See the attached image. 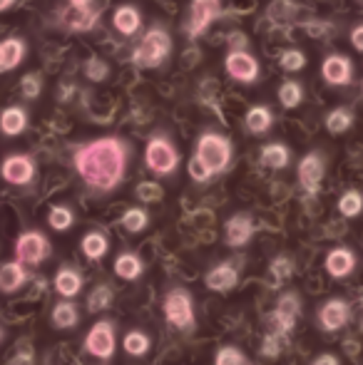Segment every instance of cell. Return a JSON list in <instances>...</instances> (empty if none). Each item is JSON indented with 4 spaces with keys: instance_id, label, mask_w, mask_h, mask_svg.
<instances>
[{
    "instance_id": "obj_38",
    "label": "cell",
    "mask_w": 363,
    "mask_h": 365,
    "mask_svg": "<svg viewBox=\"0 0 363 365\" xmlns=\"http://www.w3.org/2000/svg\"><path fill=\"white\" fill-rule=\"evenodd\" d=\"M284 338L286 336H281V333H267L264 336V341H262V358H267V361H276V358L281 356V348H284Z\"/></svg>"
},
{
    "instance_id": "obj_45",
    "label": "cell",
    "mask_w": 363,
    "mask_h": 365,
    "mask_svg": "<svg viewBox=\"0 0 363 365\" xmlns=\"http://www.w3.org/2000/svg\"><path fill=\"white\" fill-rule=\"evenodd\" d=\"M311 365H341L339 358L334 356V353H321V356H316Z\"/></svg>"
},
{
    "instance_id": "obj_33",
    "label": "cell",
    "mask_w": 363,
    "mask_h": 365,
    "mask_svg": "<svg viewBox=\"0 0 363 365\" xmlns=\"http://www.w3.org/2000/svg\"><path fill=\"white\" fill-rule=\"evenodd\" d=\"M147 226H150V214H147L145 209L132 207L122 214V229L130 231V234H140V231H145Z\"/></svg>"
},
{
    "instance_id": "obj_28",
    "label": "cell",
    "mask_w": 363,
    "mask_h": 365,
    "mask_svg": "<svg viewBox=\"0 0 363 365\" xmlns=\"http://www.w3.org/2000/svg\"><path fill=\"white\" fill-rule=\"evenodd\" d=\"M247 130L252 132V135H264V132H269V127H272L274 117H272V110L269 107H252V110L247 112Z\"/></svg>"
},
{
    "instance_id": "obj_27",
    "label": "cell",
    "mask_w": 363,
    "mask_h": 365,
    "mask_svg": "<svg viewBox=\"0 0 363 365\" xmlns=\"http://www.w3.org/2000/svg\"><path fill=\"white\" fill-rule=\"evenodd\" d=\"M115 303V289L110 284H97L88 296V311L90 313H102Z\"/></svg>"
},
{
    "instance_id": "obj_46",
    "label": "cell",
    "mask_w": 363,
    "mask_h": 365,
    "mask_svg": "<svg viewBox=\"0 0 363 365\" xmlns=\"http://www.w3.org/2000/svg\"><path fill=\"white\" fill-rule=\"evenodd\" d=\"M10 365H35V356H33V351H23V353H18V356L13 358V363Z\"/></svg>"
},
{
    "instance_id": "obj_2",
    "label": "cell",
    "mask_w": 363,
    "mask_h": 365,
    "mask_svg": "<svg viewBox=\"0 0 363 365\" xmlns=\"http://www.w3.org/2000/svg\"><path fill=\"white\" fill-rule=\"evenodd\" d=\"M162 313H165V321L182 333H192L194 326H197L194 298H192V293L187 289H182V286L167 291L165 301H162Z\"/></svg>"
},
{
    "instance_id": "obj_19",
    "label": "cell",
    "mask_w": 363,
    "mask_h": 365,
    "mask_svg": "<svg viewBox=\"0 0 363 365\" xmlns=\"http://www.w3.org/2000/svg\"><path fill=\"white\" fill-rule=\"evenodd\" d=\"M53 286H55V291H58V296L73 301V298H78L80 293H83L85 279H83V274H80V269H75V266H60V271L55 274Z\"/></svg>"
},
{
    "instance_id": "obj_5",
    "label": "cell",
    "mask_w": 363,
    "mask_h": 365,
    "mask_svg": "<svg viewBox=\"0 0 363 365\" xmlns=\"http://www.w3.org/2000/svg\"><path fill=\"white\" fill-rule=\"evenodd\" d=\"M117 348V333H115V323L110 318H102L88 331L85 336V351L90 353L97 361H110L115 356Z\"/></svg>"
},
{
    "instance_id": "obj_4",
    "label": "cell",
    "mask_w": 363,
    "mask_h": 365,
    "mask_svg": "<svg viewBox=\"0 0 363 365\" xmlns=\"http://www.w3.org/2000/svg\"><path fill=\"white\" fill-rule=\"evenodd\" d=\"M53 256L48 236L38 229H28L15 239V259L23 261L25 266H40Z\"/></svg>"
},
{
    "instance_id": "obj_50",
    "label": "cell",
    "mask_w": 363,
    "mask_h": 365,
    "mask_svg": "<svg viewBox=\"0 0 363 365\" xmlns=\"http://www.w3.org/2000/svg\"><path fill=\"white\" fill-rule=\"evenodd\" d=\"M361 308H363V298H361Z\"/></svg>"
},
{
    "instance_id": "obj_11",
    "label": "cell",
    "mask_w": 363,
    "mask_h": 365,
    "mask_svg": "<svg viewBox=\"0 0 363 365\" xmlns=\"http://www.w3.org/2000/svg\"><path fill=\"white\" fill-rule=\"evenodd\" d=\"M239 284V264L237 261H222L212 266L204 276V286L214 293H229Z\"/></svg>"
},
{
    "instance_id": "obj_22",
    "label": "cell",
    "mask_w": 363,
    "mask_h": 365,
    "mask_svg": "<svg viewBox=\"0 0 363 365\" xmlns=\"http://www.w3.org/2000/svg\"><path fill=\"white\" fill-rule=\"evenodd\" d=\"M80 249H83V254L88 256L90 261H102L107 256V251H110V239H107V234H102V231L92 229L83 236Z\"/></svg>"
},
{
    "instance_id": "obj_32",
    "label": "cell",
    "mask_w": 363,
    "mask_h": 365,
    "mask_svg": "<svg viewBox=\"0 0 363 365\" xmlns=\"http://www.w3.org/2000/svg\"><path fill=\"white\" fill-rule=\"evenodd\" d=\"M65 20L75 30H90L92 23L97 20V13L95 10H88V5H73V10L65 13Z\"/></svg>"
},
{
    "instance_id": "obj_7",
    "label": "cell",
    "mask_w": 363,
    "mask_h": 365,
    "mask_svg": "<svg viewBox=\"0 0 363 365\" xmlns=\"http://www.w3.org/2000/svg\"><path fill=\"white\" fill-rule=\"evenodd\" d=\"M299 316H301V298H299V293H294V291L281 293L279 301H276L274 313L269 316L272 331H276V333H281V336L289 338V333L296 328V321H299Z\"/></svg>"
},
{
    "instance_id": "obj_26",
    "label": "cell",
    "mask_w": 363,
    "mask_h": 365,
    "mask_svg": "<svg viewBox=\"0 0 363 365\" xmlns=\"http://www.w3.org/2000/svg\"><path fill=\"white\" fill-rule=\"evenodd\" d=\"M291 162V152L286 145H279V142H274V145H267L262 149V164L269 169H286Z\"/></svg>"
},
{
    "instance_id": "obj_44",
    "label": "cell",
    "mask_w": 363,
    "mask_h": 365,
    "mask_svg": "<svg viewBox=\"0 0 363 365\" xmlns=\"http://www.w3.org/2000/svg\"><path fill=\"white\" fill-rule=\"evenodd\" d=\"M351 45H354L359 53H363V23L351 30Z\"/></svg>"
},
{
    "instance_id": "obj_17",
    "label": "cell",
    "mask_w": 363,
    "mask_h": 365,
    "mask_svg": "<svg viewBox=\"0 0 363 365\" xmlns=\"http://www.w3.org/2000/svg\"><path fill=\"white\" fill-rule=\"evenodd\" d=\"M227 73L239 82H254L259 77V63L244 50H232L227 55Z\"/></svg>"
},
{
    "instance_id": "obj_8",
    "label": "cell",
    "mask_w": 363,
    "mask_h": 365,
    "mask_svg": "<svg viewBox=\"0 0 363 365\" xmlns=\"http://www.w3.org/2000/svg\"><path fill=\"white\" fill-rule=\"evenodd\" d=\"M145 162L155 174L167 177V174L175 172L177 164H180V152H177V149L172 147V142H167L165 137H155V140H150V145L145 149Z\"/></svg>"
},
{
    "instance_id": "obj_29",
    "label": "cell",
    "mask_w": 363,
    "mask_h": 365,
    "mask_svg": "<svg viewBox=\"0 0 363 365\" xmlns=\"http://www.w3.org/2000/svg\"><path fill=\"white\" fill-rule=\"evenodd\" d=\"M354 127V112L346 110V107H336L326 115V130L331 135H344Z\"/></svg>"
},
{
    "instance_id": "obj_6",
    "label": "cell",
    "mask_w": 363,
    "mask_h": 365,
    "mask_svg": "<svg viewBox=\"0 0 363 365\" xmlns=\"http://www.w3.org/2000/svg\"><path fill=\"white\" fill-rule=\"evenodd\" d=\"M170 50H172L170 35H167L165 30L155 28L142 38V45L135 50L132 60H135L137 65H142V68H155V65H160L162 60L170 55Z\"/></svg>"
},
{
    "instance_id": "obj_39",
    "label": "cell",
    "mask_w": 363,
    "mask_h": 365,
    "mask_svg": "<svg viewBox=\"0 0 363 365\" xmlns=\"http://www.w3.org/2000/svg\"><path fill=\"white\" fill-rule=\"evenodd\" d=\"M135 194H137V199H140V202H145V204H155V202H160V199L165 197V192H162V187L157 182L137 184Z\"/></svg>"
},
{
    "instance_id": "obj_49",
    "label": "cell",
    "mask_w": 363,
    "mask_h": 365,
    "mask_svg": "<svg viewBox=\"0 0 363 365\" xmlns=\"http://www.w3.org/2000/svg\"><path fill=\"white\" fill-rule=\"evenodd\" d=\"M3 336H5V333H3V328H0V341H3Z\"/></svg>"
},
{
    "instance_id": "obj_41",
    "label": "cell",
    "mask_w": 363,
    "mask_h": 365,
    "mask_svg": "<svg viewBox=\"0 0 363 365\" xmlns=\"http://www.w3.org/2000/svg\"><path fill=\"white\" fill-rule=\"evenodd\" d=\"M20 90H23V95L28 97V100L38 97L40 90H43V80H40V75H25L23 82H20Z\"/></svg>"
},
{
    "instance_id": "obj_14",
    "label": "cell",
    "mask_w": 363,
    "mask_h": 365,
    "mask_svg": "<svg viewBox=\"0 0 363 365\" xmlns=\"http://www.w3.org/2000/svg\"><path fill=\"white\" fill-rule=\"evenodd\" d=\"M321 75H324V80L334 87L351 85V80H354V63H351L346 55L334 53L321 63Z\"/></svg>"
},
{
    "instance_id": "obj_15",
    "label": "cell",
    "mask_w": 363,
    "mask_h": 365,
    "mask_svg": "<svg viewBox=\"0 0 363 365\" xmlns=\"http://www.w3.org/2000/svg\"><path fill=\"white\" fill-rule=\"evenodd\" d=\"M217 15H219V0H194L192 15H189V28H187L189 38L202 35Z\"/></svg>"
},
{
    "instance_id": "obj_23",
    "label": "cell",
    "mask_w": 363,
    "mask_h": 365,
    "mask_svg": "<svg viewBox=\"0 0 363 365\" xmlns=\"http://www.w3.org/2000/svg\"><path fill=\"white\" fill-rule=\"evenodd\" d=\"M150 348H152V338L145 331H140V328H132L122 338V351L130 358H145L150 353Z\"/></svg>"
},
{
    "instance_id": "obj_20",
    "label": "cell",
    "mask_w": 363,
    "mask_h": 365,
    "mask_svg": "<svg viewBox=\"0 0 363 365\" xmlns=\"http://www.w3.org/2000/svg\"><path fill=\"white\" fill-rule=\"evenodd\" d=\"M50 323H53L58 331H73L80 323V313L70 298H63L60 303H55L53 311H50Z\"/></svg>"
},
{
    "instance_id": "obj_43",
    "label": "cell",
    "mask_w": 363,
    "mask_h": 365,
    "mask_svg": "<svg viewBox=\"0 0 363 365\" xmlns=\"http://www.w3.org/2000/svg\"><path fill=\"white\" fill-rule=\"evenodd\" d=\"M85 73H88V77L90 80H105L107 77V65L102 63V60H90L88 63V68H85Z\"/></svg>"
},
{
    "instance_id": "obj_35",
    "label": "cell",
    "mask_w": 363,
    "mask_h": 365,
    "mask_svg": "<svg viewBox=\"0 0 363 365\" xmlns=\"http://www.w3.org/2000/svg\"><path fill=\"white\" fill-rule=\"evenodd\" d=\"M48 224L53 231H58V234H63V231L73 229L75 224V214L70 207H53L48 214Z\"/></svg>"
},
{
    "instance_id": "obj_10",
    "label": "cell",
    "mask_w": 363,
    "mask_h": 365,
    "mask_svg": "<svg viewBox=\"0 0 363 365\" xmlns=\"http://www.w3.org/2000/svg\"><path fill=\"white\" fill-rule=\"evenodd\" d=\"M324 172H326V162L319 152H309L304 159L299 162V184L306 194H316L321 189L324 182Z\"/></svg>"
},
{
    "instance_id": "obj_9",
    "label": "cell",
    "mask_w": 363,
    "mask_h": 365,
    "mask_svg": "<svg viewBox=\"0 0 363 365\" xmlns=\"http://www.w3.org/2000/svg\"><path fill=\"white\" fill-rule=\"evenodd\" d=\"M0 174H3V179L8 184L25 187V184H30L35 179V164L28 154H10V157H5Z\"/></svg>"
},
{
    "instance_id": "obj_18",
    "label": "cell",
    "mask_w": 363,
    "mask_h": 365,
    "mask_svg": "<svg viewBox=\"0 0 363 365\" xmlns=\"http://www.w3.org/2000/svg\"><path fill=\"white\" fill-rule=\"evenodd\" d=\"M28 281H30V271L25 269L23 261H18V259L5 261V264L0 266V293H5V296L20 291Z\"/></svg>"
},
{
    "instance_id": "obj_36",
    "label": "cell",
    "mask_w": 363,
    "mask_h": 365,
    "mask_svg": "<svg viewBox=\"0 0 363 365\" xmlns=\"http://www.w3.org/2000/svg\"><path fill=\"white\" fill-rule=\"evenodd\" d=\"M269 276H272L276 286L289 281L294 276V261L289 256H276V259H272V264H269Z\"/></svg>"
},
{
    "instance_id": "obj_1",
    "label": "cell",
    "mask_w": 363,
    "mask_h": 365,
    "mask_svg": "<svg viewBox=\"0 0 363 365\" xmlns=\"http://www.w3.org/2000/svg\"><path fill=\"white\" fill-rule=\"evenodd\" d=\"M75 167L78 174L85 179L90 189L95 192H112L125 177L127 167V152L125 145L115 137L95 140L85 145L75 154Z\"/></svg>"
},
{
    "instance_id": "obj_31",
    "label": "cell",
    "mask_w": 363,
    "mask_h": 365,
    "mask_svg": "<svg viewBox=\"0 0 363 365\" xmlns=\"http://www.w3.org/2000/svg\"><path fill=\"white\" fill-rule=\"evenodd\" d=\"M363 212V194L359 189H349V192L341 194L339 199V214L346 219H356Z\"/></svg>"
},
{
    "instance_id": "obj_47",
    "label": "cell",
    "mask_w": 363,
    "mask_h": 365,
    "mask_svg": "<svg viewBox=\"0 0 363 365\" xmlns=\"http://www.w3.org/2000/svg\"><path fill=\"white\" fill-rule=\"evenodd\" d=\"M13 3H15V0H0V13H3V10H8Z\"/></svg>"
},
{
    "instance_id": "obj_37",
    "label": "cell",
    "mask_w": 363,
    "mask_h": 365,
    "mask_svg": "<svg viewBox=\"0 0 363 365\" xmlns=\"http://www.w3.org/2000/svg\"><path fill=\"white\" fill-rule=\"evenodd\" d=\"M214 365H252L249 358L244 356L242 348L237 346H222L214 356Z\"/></svg>"
},
{
    "instance_id": "obj_21",
    "label": "cell",
    "mask_w": 363,
    "mask_h": 365,
    "mask_svg": "<svg viewBox=\"0 0 363 365\" xmlns=\"http://www.w3.org/2000/svg\"><path fill=\"white\" fill-rule=\"evenodd\" d=\"M115 274L120 276L122 281H137L142 279V274H145V264H142V259L135 254V251H122L120 256L115 259Z\"/></svg>"
},
{
    "instance_id": "obj_24",
    "label": "cell",
    "mask_w": 363,
    "mask_h": 365,
    "mask_svg": "<svg viewBox=\"0 0 363 365\" xmlns=\"http://www.w3.org/2000/svg\"><path fill=\"white\" fill-rule=\"evenodd\" d=\"M23 53H25L23 40L10 38L5 43H0V73H8V70L18 68L20 60H23Z\"/></svg>"
},
{
    "instance_id": "obj_48",
    "label": "cell",
    "mask_w": 363,
    "mask_h": 365,
    "mask_svg": "<svg viewBox=\"0 0 363 365\" xmlns=\"http://www.w3.org/2000/svg\"><path fill=\"white\" fill-rule=\"evenodd\" d=\"M90 0H73V5H88Z\"/></svg>"
},
{
    "instance_id": "obj_34",
    "label": "cell",
    "mask_w": 363,
    "mask_h": 365,
    "mask_svg": "<svg viewBox=\"0 0 363 365\" xmlns=\"http://www.w3.org/2000/svg\"><path fill=\"white\" fill-rule=\"evenodd\" d=\"M301 100H304V87H301L296 80H286L284 85L279 87V102L286 107V110L299 107Z\"/></svg>"
},
{
    "instance_id": "obj_30",
    "label": "cell",
    "mask_w": 363,
    "mask_h": 365,
    "mask_svg": "<svg viewBox=\"0 0 363 365\" xmlns=\"http://www.w3.org/2000/svg\"><path fill=\"white\" fill-rule=\"evenodd\" d=\"M115 28L120 30L122 35H132L137 33V28H140V13H137L132 5H122V8L115 10Z\"/></svg>"
},
{
    "instance_id": "obj_3",
    "label": "cell",
    "mask_w": 363,
    "mask_h": 365,
    "mask_svg": "<svg viewBox=\"0 0 363 365\" xmlns=\"http://www.w3.org/2000/svg\"><path fill=\"white\" fill-rule=\"evenodd\" d=\"M194 157H197L199 162L204 164V169L214 177V174L224 172V169L229 167V162H232V145H229L227 137L207 132V135L199 137Z\"/></svg>"
},
{
    "instance_id": "obj_12",
    "label": "cell",
    "mask_w": 363,
    "mask_h": 365,
    "mask_svg": "<svg viewBox=\"0 0 363 365\" xmlns=\"http://www.w3.org/2000/svg\"><path fill=\"white\" fill-rule=\"evenodd\" d=\"M351 321V303L344 298H331L319 308V326L326 333H336Z\"/></svg>"
},
{
    "instance_id": "obj_13",
    "label": "cell",
    "mask_w": 363,
    "mask_h": 365,
    "mask_svg": "<svg viewBox=\"0 0 363 365\" xmlns=\"http://www.w3.org/2000/svg\"><path fill=\"white\" fill-rule=\"evenodd\" d=\"M254 231H257V226L249 214H234L224 224V241L229 249H242L254 239Z\"/></svg>"
},
{
    "instance_id": "obj_16",
    "label": "cell",
    "mask_w": 363,
    "mask_h": 365,
    "mask_svg": "<svg viewBox=\"0 0 363 365\" xmlns=\"http://www.w3.org/2000/svg\"><path fill=\"white\" fill-rule=\"evenodd\" d=\"M324 266L331 279H346V276H351L356 269V254L349 246H336V249L329 251Z\"/></svg>"
},
{
    "instance_id": "obj_40",
    "label": "cell",
    "mask_w": 363,
    "mask_h": 365,
    "mask_svg": "<svg viewBox=\"0 0 363 365\" xmlns=\"http://www.w3.org/2000/svg\"><path fill=\"white\" fill-rule=\"evenodd\" d=\"M281 68H284L286 73H299V70L306 68V55L301 53V50H286V53L281 55Z\"/></svg>"
},
{
    "instance_id": "obj_51",
    "label": "cell",
    "mask_w": 363,
    "mask_h": 365,
    "mask_svg": "<svg viewBox=\"0 0 363 365\" xmlns=\"http://www.w3.org/2000/svg\"><path fill=\"white\" fill-rule=\"evenodd\" d=\"M361 90H363V82H361Z\"/></svg>"
},
{
    "instance_id": "obj_42",
    "label": "cell",
    "mask_w": 363,
    "mask_h": 365,
    "mask_svg": "<svg viewBox=\"0 0 363 365\" xmlns=\"http://www.w3.org/2000/svg\"><path fill=\"white\" fill-rule=\"evenodd\" d=\"M189 177H192L194 182L204 184V182H209V179H212V174L204 169V164L199 162L197 157H192V162H189Z\"/></svg>"
},
{
    "instance_id": "obj_25",
    "label": "cell",
    "mask_w": 363,
    "mask_h": 365,
    "mask_svg": "<svg viewBox=\"0 0 363 365\" xmlns=\"http://www.w3.org/2000/svg\"><path fill=\"white\" fill-rule=\"evenodd\" d=\"M25 127H28V115H25L20 107H8V110L0 115V130H3V135L18 137Z\"/></svg>"
}]
</instances>
